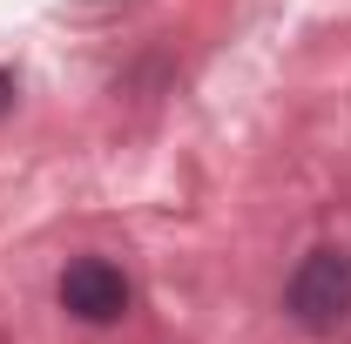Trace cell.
<instances>
[{"instance_id":"1","label":"cell","mask_w":351,"mask_h":344,"mask_svg":"<svg viewBox=\"0 0 351 344\" xmlns=\"http://www.w3.org/2000/svg\"><path fill=\"white\" fill-rule=\"evenodd\" d=\"M284 310L304 331H338V324H351V257L345 250H311L291 270V284H284Z\"/></svg>"},{"instance_id":"3","label":"cell","mask_w":351,"mask_h":344,"mask_svg":"<svg viewBox=\"0 0 351 344\" xmlns=\"http://www.w3.org/2000/svg\"><path fill=\"white\" fill-rule=\"evenodd\" d=\"M7 101H14V75H0V115H7Z\"/></svg>"},{"instance_id":"2","label":"cell","mask_w":351,"mask_h":344,"mask_svg":"<svg viewBox=\"0 0 351 344\" xmlns=\"http://www.w3.org/2000/svg\"><path fill=\"white\" fill-rule=\"evenodd\" d=\"M61 310L82 317V324H115L129 310V277L101 257H75L61 270Z\"/></svg>"}]
</instances>
